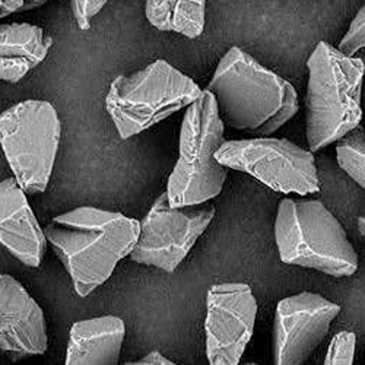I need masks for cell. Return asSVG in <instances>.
Returning a JSON list of instances; mask_svg holds the SVG:
<instances>
[{
    "label": "cell",
    "mask_w": 365,
    "mask_h": 365,
    "mask_svg": "<svg viewBox=\"0 0 365 365\" xmlns=\"http://www.w3.org/2000/svg\"><path fill=\"white\" fill-rule=\"evenodd\" d=\"M281 260L330 277H352L358 255L342 224L320 200L284 199L275 222Z\"/></svg>",
    "instance_id": "277c9868"
},
{
    "label": "cell",
    "mask_w": 365,
    "mask_h": 365,
    "mask_svg": "<svg viewBox=\"0 0 365 365\" xmlns=\"http://www.w3.org/2000/svg\"><path fill=\"white\" fill-rule=\"evenodd\" d=\"M206 0H146L145 15L160 31L197 38L205 29Z\"/></svg>",
    "instance_id": "2e32d148"
},
{
    "label": "cell",
    "mask_w": 365,
    "mask_h": 365,
    "mask_svg": "<svg viewBox=\"0 0 365 365\" xmlns=\"http://www.w3.org/2000/svg\"><path fill=\"white\" fill-rule=\"evenodd\" d=\"M140 222L120 212L81 206L51 220L44 234L65 264L76 294L88 297L130 256Z\"/></svg>",
    "instance_id": "6da1fadb"
},
{
    "label": "cell",
    "mask_w": 365,
    "mask_h": 365,
    "mask_svg": "<svg viewBox=\"0 0 365 365\" xmlns=\"http://www.w3.org/2000/svg\"><path fill=\"white\" fill-rule=\"evenodd\" d=\"M364 133H365V132H364Z\"/></svg>",
    "instance_id": "4316f807"
},
{
    "label": "cell",
    "mask_w": 365,
    "mask_h": 365,
    "mask_svg": "<svg viewBox=\"0 0 365 365\" xmlns=\"http://www.w3.org/2000/svg\"><path fill=\"white\" fill-rule=\"evenodd\" d=\"M358 53H361V54H359V58H361V62H362V65H364V68H365V48L359 50Z\"/></svg>",
    "instance_id": "cb8c5ba5"
},
{
    "label": "cell",
    "mask_w": 365,
    "mask_h": 365,
    "mask_svg": "<svg viewBox=\"0 0 365 365\" xmlns=\"http://www.w3.org/2000/svg\"><path fill=\"white\" fill-rule=\"evenodd\" d=\"M125 334V322L115 316L76 322L69 333L65 365H117Z\"/></svg>",
    "instance_id": "5bb4252c"
},
{
    "label": "cell",
    "mask_w": 365,
    "mask_h": 365,
    "mask_svg": "<svg viewBox=\"0 0 365 365\" xmlns=\"http://www.w3.org/2000/svg\"><path fill=\"white\" fill-rule=\"evenodd\" d=\"M356 336L352 331H341L331 339L324 365H354Z\"/></svg>",
    "instance_id": "ac0fdd59"
},
{
    "label": "cell",
    "mask_w": 365,
    "mask_h": 365,
    "mask_svg": "<svg viewBox=\"0 0 365 365\" xmlns=\"http://www.w3.org/2000/svg\"><path fill=\"white\" fill-rule=\"evenodd\" d=\"M60 135V118L47 101H22L0 114V146L25 193L47 189Z\"/></svg>",
    "instance_id": "52a82bcc"
},
{
    "label": "cell",
    "mask_w": 365,
    "mask_h": 365,
    "mask_svg": "<svg viewBox=\"0 0 365 365\" xmlns=\"http://www.w3.org/2000/svg\"><path fill=\"white\" fill-rule=\"evenodd\" d=\"M0 2H2V6H0V19H4L18 12H25L29 9L38 8L50 2V0H0Z\"/></svg>",
    "instance_id": "44dd1931"
},
{
    "label": "cell",
    "mask_w": 365,
    "mask_h": 365,
    "mask_svg": "<svg viewBox=\"0 0 365 365\" xmlns=\"http://www.w3.org/2000/svg\"><path fill=\"white\" fill-rule=\"evenodd\" d=\"M206 91L231 128L259 138L278 132L299 110L295 88L240 47L225 53Z\"/></svg>",
    "instance_id": "7a4b0ae2"
},
{
    "label": "cell",
    "mask_w": 365,
    "mask_h": 365,
    "mask_svg": "<svg viewBox=\"0 0 365 365\" xmlns=\"http://www.w3.org/2000/svg\"><path fill=\"white\" fill-rule=\"evenodd\" d=\"M108 0H71V8L76 25L82 31L91 28L93 18L100 14Z\"/></svg>",
    "instance_id": "ffe728a7"
},
{
    "label": "cell",
    "mask_w": 365,
    "mask_h": 365,
    "mask_svg": "<svg viewBox=\"0 0 365 365\" xmlns=\"http://www.w3.org/2000/svg\"><path fill=\"white\" fill-rule=\"evenodd\" d=\"M202 94L199 85L165 60L117 76L106 97V108L121 139L136 136L171 114L187 108Z\"/></svg>",
    "instance_id": "8992f818"
},
{
    "label": "cell",
    "mask_w": 365,
    "mask_h": 365,
    "mask_svg": "<svg viewBox=\"0 0 365 365\" xmlns=\"http://www.w3.org/2000/svg\"><path fill=\"white\" fill-rule=\"evenodd\" d=\"M362 48H365V6L359 9L339 44V50L351 57L358 54Z\"/></svg>",
    "instance_id": "d6986e66"
},
{
    "label": "cell",
    "mask_w": 365,
    "mask_h": 365,
    "mask_svg": "<svg viewBox=\"0 0 365 365\" xmlns=\"http://www.w3.org/2000/svg\"><path fill=\"white\" fill-rule=\"evenodd\" d=\"M224 129L214 96L202 91L181 123L178 160L167 186L173 207L202 205L221 193L228 174L217 160L225 142Z\"/></svg>",
    "instance_id": "5b68a950"
},
{
    "label": "cell",
    "mask_w": 365,
    "mask_h": 365,
    "mask_svg": "<svg viewBox=\"0 0 365 365\" xmlns=\"http://www.w3.org/2000/svg\"><path fill=\"white\" fill-rule=\"evenodd\" d=\"M125 365H178V364L170 361L168 358H165L158 351H152L146 356H143L142 359L135 361V362H126Z\"/></svg>",
    "instance_id": "7402d4cb"
},
{
    "label": "cell",
    "mask_w": 365,
    "mask_h": 365,
    "mask_svg": "<svg viewBox=\"0 0 365 365\" xmlns=\"http://www.w3.org/2000/svg\"><path fill=\"white\" fill-rule=\"evenodd\" d=\"M358 230H359L361 235L365 238V217H361L358 220Z\"/></svg>",
    "instance_id": "603a6c76"
},
{
    "label": "cell",
    "mask_w": 365,
    "mask_h": 365,
    "mask_svg": "<svg viewBox=\"0 0 365 365\" xmlns=\"http://www.w3.org/2000/svg\"><path fill=\"white\" fill-rule=\"evenodd\" d=\"M306 130L317 152L355 130L362 118L361 94L365 68L359 57L320 41L309 62Z\"/></svg>",
    "instance_id": "3957f363"
},
{
    "label": "cell",
    "mask_w": 365,
    "mask_h": 365,
    "mask_svg": "<svg viewBox=\"0 0 365 365\" xmlns=\"http://www.w3.org/2000/svg\"><path fill=\"white\" fill-rule=\"evenodd\" d=\"M217 160L281 193L306 196L320 190L313 154L288 139L267 136L228 140L218 149Z\"/></svg>",
    "instance_id": "ba28073f"
},
{
    "label": "cell",
    "mask_w": 365,
    "mask_h": 365,
    "mask_svg": "<svg viewBox=\"0 0 365 365\" xmlns=\"http://www.w3.org/2000/svg\"><path fill=\"white\" fill-rule=\"evenodd\" d=\"M336 157L339 167L365 189V133L355 129L338 140Z\"/></svg>",
    "instance_id": "e0dca14e"
},
{
    "label": "cell",
    "mask_w": 365,
    "mask_h": 365,
    "mask_svg": "<svg viewBox=\"0 0 365 365\" xmlns=\"http://www.w3.org/2000/svg\"><path fill=\"white\" fill-rule=\"evenodd\" d=\"M46 317L38 302L11 275L0 273V351L16 358L46 354Z\"/></svg>",
    "instance_id": "7c38bea8"
},
{
    "label": "cell",
    "mask_w": 365,
    "mask_h": 365,
    "mask_svg": "<svg viewBox=\"0 0 365 365\" xmlns=\"http://www.w3.org/2000/svg\"><path fill=\"white\" fill-rule=\"evenodd\" d=\"M53 38L33 24H0V82L16 83L43 63Z\"/></svg>",
    "instance_id": "9a60e30c"
},
{
    "label": "cell",
    "mask_w": 365,
    "mask_h": 365,
    "mask_svg": "<svg viewBox=\"0 0 365 365\" xmlns=\"http://www.w3.org/2000/svg\"><path fill=\"white\" fill-rule=\"evenodd\" d=\"M214 217L215 207L212 205L173 207L167 192L163 193L140 222L139 238L130 259L168 273L174 272Z\"/></svg>",
    "instance_id": "9c48e42d"
},
{
    "label": "cell",
    "mask_w": 365,
    "mask_h": 365,
    "mask_svg": "<svg viewBox=\"0 0 365 365\" xmlns=\"http://www.w3.org/2000/svg\"><path fill=\"white\" fill-rule=\"evenodd\" d=\"M339 313L341 306L320 294L301 292L279 301L272 330L275 365H304Z\"/></svg>",
    "instance_id": "8fae6325"
},
{
    "label": "cell",
    "mask_w": 365,
    "mask_h": 365,
    "mask_svg": "<svg viewBox=\"0 0 365 365\" xmlns=\"http://www.w3.org/2000/svg\"><path fill=\"white\" fill-rule=\"evenodd\" d=\"M0 6H2V2H0Z\"/></svg>",
    "instance_id": "484cf974"
},
{
    "label": "cell",
    "mask_w": 365,
    "mask_h": 365,
    "mask_svg": "<svg viewBox=\"0 0 365 365\" xmlns=\"http://www.w3.org/2000/svg\"><path fill=\"white\" fill-rule=\"evenodd\" d=\"M209 365H240L255 330L257 301L247 284H220L206 297Z\"/></svg>",
    "instance_id": "30bf717a"
},
{
    "label": "cell",
    "mask_w": 365,
    "mask_h": 365,
    "mask_svg": "<svg viewBox=\"0 0 365 365\" xmlns=\"http://www.w3.org/2000/svg\"><path fill=\"white\" fill-rule=\"evenodd\" d=\"M241 365H259V364H256V362H246V364H241Z\"/></svg>",
    "instance_id": "d4e9b609"
},
{
    "label": "cell",
    "mask_w": 365,
    "mask_h": 365,
    "mask_svg": "<svg viewBox=\"0 0 365 365\" xmlns=\"http://www.w3.org/2000/svg\"><path fill=\"white\" fill-rule=\"evenodd\" d=\"M0 245L29 267L41 264L47 238L15 177L0 181Z\"/></svg>",
    "instance_id": "4fadbf2b"
}]
</instances>
